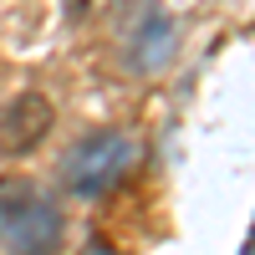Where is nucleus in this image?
Returning a JSON list of instances; mask_svg holds the SVG:
<instances>
[{
    "instance_id": "nucleus-5",
    "label": "nucleus",
    "mask_w": 255,
    "mask_h": 255,
    "mask_svg": "<svg viewBox=\"0 0 255 255\" xmlns=\"http://www.w3.org/2000/svg\"><path fill=\"white\" fill-rule=\"evenodd\" d=\"M87 5H92V0H61V15H67V20H72V26H77V20H82V15H87Z\"/></svg>"
},
{
    "instance_id": "nucleus-6",
    "label": "nucleus",
    "mask_w": 255,
    "mask_h": 255,
    "mask_svg": "<svg viewBox=\"0 0 255 255\" xmlns=\"http://www.w3.org/2000/svg\"><path fill=\"white\" fill-rule=\"evenodd\" d=\"M82 255H118L113 245H102V240H92V245H82Z\"/></svg>"
},
{
    "instance_id": "nucleus-4",
    "label": "nucleus",
    "mask_w": 255,
    "mask_h": 255,
    "mask_svg": "<svg viewBox=\"0 0 255 255\" xmlns=\"http://www.w3.org/2000/svg\"><path fill=\"white\" fill-rule=\"evenodd\" d=\"M51 123H56V108L41 92L10 97L5 108H0V158H26V153H36V148L46 143Z\"/></svg>"
},
{
    "instance_id": "nucleus-3",
    "label": "nucleus",
    "mask_w": 255,
    "mask_h": 255,
    "mask_svg": "<svg viewBox=\"0 0 255 255\" xmlns=\"http://www.w3.org/2000/svg\"><path fill=\"white\" fill-rule=\"evenodd\" d=\"M118 46L128 72H158L179 46V31H174V15H168L158 0H123L118 5Z\"/></svg>"
},
{
    "instance_id": "nucleus-1",
    "label": "nucleus",
    "mask_w": 255,
    "mask_h": 255,
    "mask_svg": "<svg viewBox=\"0 0 255 255\" xmlns=\"http://www.w3.org/2000/svg\"><path fill=\"white\" fill-rule=\"evenodd\" d=\"M67 235L61 204L26 179H0V250L5 255H56Z\"/></svg>"
},
{
    "instance_id": "nucleus-2",
    "label": "nucleus",
    "mask_w": 255,
    "mask_h": 255,
    "mask_svg": "<svg viewBox=\"0 0 255 255\" xmlns=\"http://www.w3.org/2000/svg\"><path fill=\"white\" fill-rule=\"evenodd\" d=\"M133 158H138V148H133L128 133H118V128L87 133L61 158V189H67L72 199H102L128 168H133Z\"/></svg>"
}]
</instances>
